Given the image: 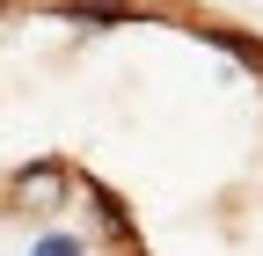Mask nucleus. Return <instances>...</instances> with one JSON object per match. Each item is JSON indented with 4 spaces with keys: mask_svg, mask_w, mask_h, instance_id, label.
Listing matches in <instances>:
<instances>
[{
    "mask_svg": "<svg viewBox=\"0 0 263 256\" xmlns=\"http://www.w3.org/2000/svg\"><path fill=\"white\" fill-rule=\"evenodd\" d=\"M66 190H73V169H66V161H37V169H22L8 183V205L15 212H59Z\"/></svg>",
    "mask_w": 263,
    "mask_h": 256,
    "instance_id": "obj_1",
    "label": "nucleus"
},
{
    "mask_svg": "<svg viewBox=\"0 0 263 256\" xmlns=\"http://www.w3.org/2000/svg\"><path fill=\"white\" fill-rule=\"evenodd\" d=\"M66 15H81V22H124L132 0H66Z\"/></svg>",
    "mask_w": 263,
    "mask_h": 256,
    "instance_id": "obj_2",
    "label": "nucleus"
},
{
    "mask_svg": "<svg viewBox=\"0 0 263 256\" xmlns=\"http://www.w3.org/2000/svg\"><path fill=\"white\" fill-rule=\"evenodd\" d=\"M37 256H81V242H66V234H51V242H44Z\"/></svg>",
    "mask_w": 263,
    "mask_h": 256,
    "instance_id": "obj_3",
    "label": "nucleus"
}]
</instances>
